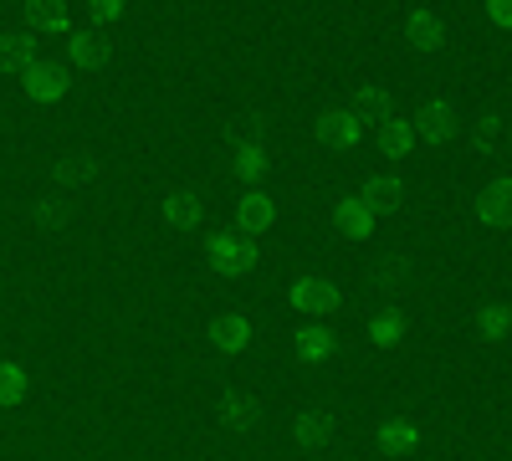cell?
Masks as SVG:
<instances>
[{
    "label": "cell",
    "instance_id": "cell-1",
    "mask_svg": "<svg viewBox=\"0 0 512 461\" xmlns=\"http://www.w3.org/2000/svg\"><path fill=\"white\" fill-rule=\"evenodd\" d=\"M21 82H26V98L31 103H62L67 93V67L52 62V57H31L21 67Z\"/></svg>",
    "mask_w": 512,
    "mask_h": 461
},
{
    "label": "cell",
    "instance_id": "cell-2",
    "mask_svg": "<svg viewBox=\"0 0 512 461\" xmlns=\"http://www.w3.org/2000/svg\"><path fill=\"white\" fill-rule=\"evenodd\" d=\"M210 267H216L221 277H246V272L256 267V246H251L246 236L226 231V236L210 241Z\"/></svg>",
    "mask_w": 512,
    "mask_h": 461
},
{
    "label": "cell",
    "instance_id": "cell-3",
    "mask_svg": "<svg viewBox=\"0 0 512 461\" xmlns=\"http://www.w3.org/2000/svg\"><path fill=\"white\" fill-rule=\"evenodd\" d=\"M287 298H292V308H297V313H313V318H328V313L338 308V287H333L328 277H297V282H292V292H287Z\"/></svg>",
    "mask_w": 512,
    "mask_h": 461
},
{
    "label": "cell",
    "instance_id": "cell-4",
    "mask_svg": "<svg viewBox=\"0 0 512 461\" xmlns=\"http://www.w3.org/2000/svg\"><path fill=\"white\" fill-rule=\"evenodd\" d=\"M405 41H410L415 52H441V47H446V21H441V11H431V6L410 11V16H405Z\"/></svg>",
    "mask_w": 512,
    "mask_h": 461
},
{
    "label": "cell",
    "instance_id": "cell-5",
    "mask_svg": "<svg viewBox=\"0 0 512 461\" xmlns=\"http://www.w3.org/2000/svg\"><path fill=\"white\" fill-rule=\"evenodd\" d=\"M277 226V200L272 195H241V205H236V236H256V231H272Z\"/></svg>",
    "mask_w": 512,
    "mask_h": 461
},
{
    "label": "cell",
    "instance_id": "cell-6",
    "mask_svg": "<svg viewBox=\"0 0 512 461\" xmlns=\"http://www.w3.org/2000/svg\"><path fill=\"white\" fill-rule=\"evenodd\" d=\"M410 129H415V139H425V144H446V139L456 134V108L441 103V98H436V103H425Z\"/></svg>",
    "mask_w": 512,
    "mask_h": 461
},
{
    "label": "cell",
    "instance_id": "cell-7",
    "mask_svg": "<svg viewBox=\"0 0 512 461\" xmlns=\"http://www.w3.org/2000/svg\"><path fill=\"white\" fill-rule=\"evenodd\" d=\"M318 134H323L328 149H359V139H364L359 118H354L349 108H328V113L318 118Z\"/></svg>",
    "mask_w": 512,
    "mask_h": 461
},
{
    "label": "cell",
    "instance_id": "cell-8",
    "mask_svg": "<svg viewBox=\"0 0 512 461\" xmlns=\"http://www.w3.org/2000/svg\"><path fill=\"white\" fill-rule=\"evenodd\" d=\"M477 221L492 226V231H502V226L512 221V190H507V175H497V180L477 195Z\"/></svg>",
    "mask_w": 512,
    "mask_h": 461
},
{
    "label": "cell",
    "instance_id": "cell-9",
    "mask_svg": "<svg viewBox=\"0 0 512 461\" xmlns=\"http://www.w3.org/2000/svg\"><path fill=\"white\" fill-rule=\"evenodd\" d=\"M67 62L72 67H82V72H98L103 62H108V41L98 36V31H67Z\"/></svg>",
    "mask_w": 512,
    "mask_h": 461
},
{
    "label": "cell",
    "instance_id": "cell-10",
    "mask_svg": "<svg viewBox=\"0 0 512 461\" xmlns=\"http://www.w3.org/2000/svg\"><path fill=\"white\" fill-rule=\"evenodd\" d=\"M72 31V11L57 0H36L26 6V36H67Z\"/></svg>",
    "mask_w": 512,
    "mask_h": 461
},
{
    "label": "cell",
    "instance_id": "cell-11",
    "mask_svg": "<svg viewBox=\"0 0 512 461\" xmlns=\"http://www.w3.org/2000/svg\"><path fill=\"white\" fill-rule=\"evenodd\" d=\"M292 436H297V446L323 451V446L338 436V421H333L328 410H303V415H297V426H292Z\"/></svg>",
    "mask_w": 512,
    "mask_h": 461
},
{
    "label": "cell",
    "instance_id": "cell-12",
    "mask_svg": "<svg viewBox=\"0 0 512 461\" xmlns=\"http://www.w3.org/2000/svg\"><path fill=\"white\" fill-rule=\"evenodd\" d=\"M210 344H216L221 354H246V344H251L246 313H221L216 323H210Z\"/></svg>",
    "mask_w": 512,
    "mask_h": 461
},
{
    "label": "cell",
    "instance_id": "cell-13",
    "mask_svg": "<svg viewBox=\"0 0 512 461\" xmlns=\"http://www.w3.org/2000/svg\"><path fill=\"white\" fill-rule=\"evenodd\" d=\"M333 221H338V231L354 236V241H369V231H374V211H369V205H364L359 195L338 200V205H333Z\"/></svg>",
    "mask_w": 512,
    "mask_h": 461
},
{
    "label": "cell",
    "instance_id": "cell-14",
    "mask_svg": "<svg viewBox=\"0 0 512 461\" xmlns=\"http://www.w3.org/2000/svg\"><path fill=\"white\" fill-rule=\"evenodd\" d=\"M415 446H420V426L410 421V415H395V421H384V426H379V451L410 456Z\"/></svg>",
    "mask_w": 512,
    "mask_h": 461
},
{
    "label": "cell",
    "instance_id": "cell-15",
    "mask_svg": "<svg viewBox=\"0 0 512 461\" xmlns=\"http://www.w3.org/2000/svg\"><path fill=\"white\" fill-rule=\"evenodd\" d=\"M159 216H164V226H195V221L205 216V205H200V195H190V190H169V195L159 200Z\"/></svg>",
    "mask_w": 512,
    "mask_h": 461
},
{
    "label": "cell",
    "instance_id": "cell-16",
    "mask_svg": "<svg viewBox=\"0 0 512 461\" xmlns=\"http://www.w3.org/2000/svg\"><path fill=\"white\" fill-rule=\"evenodd\" d=\"M359 200L369 205V211H400V205H405V185L395 175H369V185H364Z\"/></svg>",
    "mask_w": 512,
    "mask_h": 461
},
{
    "label": "cell",
    "instance_id": "cell-17",
    "mask_svg": "<svg viewBox=\"0 0 512 461\" xmlns=\"http://www.w3.org/2000/svg\"><path fill=\"white\" fill-rule=\"evenodd\" d=\"M349 113L359 118V129H364V123H384V118H390V93L374 88V82H364V88L354 93V108Z\"/></svg>",
    "mask_w": 512,
    "mask_h": 461
},
{
    "label": "cell",
    "instance_id": "cell-18",
    "mask_svg": "<svg viewBox=\"0 0 512 461\" xmlns=\"http://www.w3.org/2000/svg\"><path fill=\"white\" fill-rule=\"evenodd\" d=\"M415 144V129H410V118H384L379 123V149L390 154V159H405Z\"/></svg>",
    "mask_w": 512,
    "mask_h": 461
},
{
    "label": "cell",
    "instance_id": "cell-19",
    "mask_svg": "<svg viewBox=\"0 0 512 461\" xmlns=\"http://www.w3.org/2000/svg\"><path fill=\"white\" fill-rule=\"evenodd\" d=\"M292 349H297V359H303V364H323L333 354V333L328 328H297Z\"/></svg>",
    "mask_w": 512,
    "mask_h": 461
},
{
    "label": "cell",
    "instance_id": "cell-20",
    "mask_svg": "<svg viewBox=\"0 0 512 461\" xmlns=\"http://www.w3.org/2000/svg\"><path fill=\"white\" fill-rule=\"evenodd\" d=\"M93 175H98V164H93L88 154H67V159L57 164V185H62V190H88Z\"/></svg>",
    "mask_w": 512,
    "mask_h": 461
},
{
    "label": "cell",
    "instance_id": "cell-21",
    "mask_svg": "<svg viewBox=\"0 0 512 461\" xmlns=\"http://www.w3.org/2000/svg\"><path fill=\"white\" fill-rule=\"evenodd\" d=\"M26 390H31V374H26V364H16V359H0V405H21V400H26Z\"/></svg>",
    "mask_w": 512,
    "mask_h": 461
},
{
    "label": "cell",
    "instance_id": "cell-22",
    "mask_svg": "<svg viewBox=\"0 0 512 461\" xmlns=\"http://www.w3.org/2000/svg\"><path fill=\"white\" fill-rule=\"evenodd\" d=\"M236 175H241V180H262V175H267V149H262V139H241V144H236Z\"/></svg>",
    "mask_w": 512,
    "mask_h": 461
},
{
    "label": "cell",
    "instance_id": "cell-23",
    "mask_svg": "<svg viewBox=\"0 0 512 461\" xmlns=\"http://www.w3.org/2000/svg\"><path fill=\"white\" fill-rule=\"evenodd\" d=\"M405 333H410V323H405L400 313H379V318L369 323V339H374L379 349H395V344L405 339Z\"/></svg>",
    "mask_w": 512,
    "mask_h": 461
},
{
    "label": "cell",
    "instance_id": "cell-24",
    "mask_svg": "<svg viewBox=\"0 0 512 461\" xmlns=\"http://www.w3.org/2000/svg\"><path fill=\"white\" fill-rule=\"evenodd\" d=\"M36 52H31V36L26 31H6V36H0V72H6V67H26Z\"/></svg>",
    "mask_w": 512,
    "mask_h": 461
},
{
    "label": "cell",
    "instance_id": "cell-25",
    "mask_svg": "<svg viewBox=\"0 0 512 461\" xmlns=\"http://www.w3.org/2000/svg\"><path fill=\"white\" fill-rule=\"evenodd\" d=\"M221 410H226V426H231V431H251V426H256V400H251V395H226Z\"/></svg>",
    "mask_w": 512,
    "mask_h": 461
},
{
    "label": "cell",
    "instance_id": "cell-26",
    "mask_svg": "<svg viewBox=\"0 0 512 461\" xmlns=\"http://www.w3.org/2000/svg\"><path fill=\"white\" fill-rule=\"evenodd\" d=\"M477 328H482L487 344H502V339H507V308H502V303H487V308L477 313Z\"/></svg>",
    "mask_w": 512,
    "mask_h": 461
},
{
    "label": "cell",
    "instance_id": "cell-27",
    "mask_svg": "<svg viewBox=\"0 0 512 461\" xmlns=\"http://www.w3.org/2000/svg\"><path fill=\"white\" fill-rule=\"evenodd\" d=\"M507 129V118L502 113H482V123H477V149H502V134Z\"/></svg>",
    "mask_w": 512,
    "mask_h": 461
},
{
    "label": "cell",
    "instance_id": "cell-28",
    "mask_svg": "<svg viewBox=\"0 0 512 461\" xmlns=\"http://www.w3.org/2000/svg\"><path fill=\"white\" fill-rule=\"evenodd\" d=\"M36 221L62 226V221H67V205H62V200H41V205H36Z\"/></svg>",
    "mask_w": 512,
    "mask_h": 461
},
{
    "label": "cell",
    "instance_id": "cell-29",
    "mask_svg": "<svg viewBox=\"0 0 512 461\" xmlns=\"http://www.w3.org/2000/svg\"><path fill=\"white\" fill-rule=\"evenodd\" d=\"M123 16V0H93V21H118Z\"/></svg>",
    "mask_w": 512,
    "mask_h": 461
},
{
    "label": "cell",
    "instance_id": "cell-30",
    "mask_svg": "<svg viewBox=\"0 0 512 461\" xmlns=\"http://www.w3.org/2000/svg\"><path fill=\"white\" fill-rule=\"evenodd\" d=\"M487 21H492V26H512V6H507V0H492V6H487Z\"/></svg>",
    "mask_w": 512,
    "mask_h": 461
}]
</instances>
